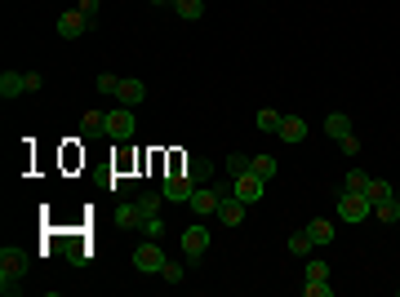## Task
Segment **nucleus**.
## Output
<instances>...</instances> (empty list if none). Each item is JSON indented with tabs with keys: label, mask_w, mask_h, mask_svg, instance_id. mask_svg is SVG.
Here are the masks:
<instances>
[{
	"label": "nucleus",
	"mask_w": 400,
	"mask_h": 297,
	"mask_svg": "<svg viewBox=\"0 0 400 297\" xmlns=\"http://www.w3.org/2000/svg\"><path fill=\"white\" fill-rule=\"evenodd\" d=\"M23 271H27V257L18 249H0V293L5 297L23 293Z\"/></svg>",
	"instance_id": "nucleus-1"
},
{
	"label": "nucleus",
	"mask_w": 400,
	"mask_h": 297,
	"mask_svg": "<svg viewBox=\"0 0 400 297\" xmlns=\"http://www.w3.org/2000/svg\"><path fill=\"white\" fill-rule=\"evenodd\" d=\"M196 187H200V182H196V173H191V169H178V173H170V177L160 182L165 200H174V204H187Z\"/></svg>",
	"instance_id": "nucleus-2"
},
{
	"label": "nucleus",
	"mask_w": 400,
	"mask_h": 297,
	"mask_svg": "<svg viewBox=\"0 0 400 297\" xmlns=\"http://www.w3.org/2000/svg\"><path fill=\"white\" fill-rule=\"evenodd\" d=\"M370 213H374V204L365 191H338V218L343 222H365Z\"/></svg>",
	"instance_id": "nucleus-3"
},
{
	"label": "nucleus",
	"mask_w": 400,
	"mask_h": 297,
	"mask_svg": "<svg viewBox=\"0 0 400 297\" xmlns=\"http://www.w3.org/2000/svg\"><path fill=\"white\" fill-rule=\"evenodd\" d=\"M165 249H160V240H143L138 249H133V267H138L143 275H160V267H165Z\"/></svg>",
	"instance_id": "nucleus-4"
},
{
	"label": "nucleus",
	"mask_w": 400,
	"mask_h": 297,
	"mask_svg": "<svg viewBox=\"0 0 400 297\" xmlns=\"http://www.w3.org/2000/svg\"><path fill=\"white\" fill-rule=\"evenodd\" d=\"M133 129H138V120H133V111H129V107L107 111V138H111V142H129V138H133Z\"/></svg>",
	"instance_id": "nucleus-5"
},
{
	"label": "nucleus",
	"mask_w": 400,
	"mask_h": 297,
	"mask_svg": "<svg viewBox=\"0 0 400 297\" xmlns=\"http://www.w3.org/2000/svg\"><path fill=\"white\" fill-rule=\"evenodd\" d=\"M262 195H267V177H258L254 169L236 177V200H245V204H258Z\"/></svg>",
	"instance_id": "nucleus-6"
},
{
	"label": "nucleus",
	"mask_w": 400,
	"mask_h": 297,
	"mask_svg": "<svg viewBox=\"0 0 400 297\" xmlns=\"http://www.w3.org/2000/svg\"><path fill=\"white\" fill-rule=\"evenodd\" d=\"M205 249H209V231L205 226H187V231H182V257H187V262H200Z\"/></svg>",
	"instance_id": "nucleus-7"
},
{
	"label": "nucleus",
	"mask_w": 400,
	"mask_h": 297,
	"mask_svg": "<svg viewBox=\"0 0 400 297\" xmlns=\"http://www.w3.org/2000/svg\"><path fill=\"white\" fill-rule=\"evenodd\" d=\"M89 27H94V18H85L80 9H72V13H62V18H58V36L62 40H80Z\"/></svg>",
	"instance_id": "nucleus-8"
},
{
	"label": "nucleus",
	"mask_w": 400,
	"mask_h": 297,
	"mask_svg": "<svg viewBox=\"0 0 400 297\" xmlns=\"http://www.w3.org/2000/svg\"><path fill=\"white\" fill-rule=\"evenodd\" d=\"M187 204H191L196 218H213V213H218V191H213V187H196Z\"/></svg>",
	"instance_id": "nucleus-9"
},
{
	"label": "nucleus",
	"mask_w": 400,
	"mask_h": 297,
	"mask_svg": "<svg viewBox=\"0 0 400 297\" xmlns=\"http://www.w3.org/2000/svg\"><path fill=\"white\" fill-rule=\"evenodd\" d=\"M245 209H249L245 200H236V195H223L213 218H223V226H240V222H245Z\"/></svg>",
	"instance_id": "nucleus-10"
},
{
	"label": "nucleus",
	"mask_w": 400,
	"mask_h": 297,
	"mask_svg": "<svg viewBox=\"0 0 400 297\" xmlns=\"http://www.w3.org/2000/svg\"><path fill=\"white\" fill-rule=\"evenodd\" d=\"M116 98H121V107H143L147 85H143V80H121V89H116Z\"/></svg>",
	"instance_id": "nucleus-11"
},
{
	"label": "nucleus",
	"mask_w": 400,
	"mask_h": 297,
	"mask_svg": "<svg viewBox=\"0 0 400 297\" xmlns=\"http://www.w3.org/2000/svg\"><path fill=\"white\" fill-rule=\"evenodd\" d=\"M347 134H352V115H347V111H333V115H325V138H333V142H338V138H347Z\"/></svg>",
	"instance_id": "nucleus-12"
},
{
	"label": "nucleus",
	"mask_w": 400,
	"mask_h": 297,
	"mask_svg": "<svg viewBox=\"0 0 400 297\" xmlns=\"http://www.w3.org/2000/svg\"><path fill=\"white\" fill-rule=\"evenodd\" d=\"M80 134L85 138H107V115L103 111H85L80 115Z\"/></svg>",
	"instance_id": "nucleus-13"
},
{
	"label": "nucleus",
	"mask_w": 400,
	"mask_h": 297,
	"mask_svg": "<svg viewBox=\"0 0 400 297\" xmlns=\"http://www.w3.org/2000/svg\"><path fill=\"white\" fill-rule=\"evenodd\" d=\"M307 235H311L316 249H329V244H333V226H329V218H311V222H307Z\"/></svg>",
	"instance_id": "nucleus-14"
},
{
	"label": "nucleus",
	"mask_w": 400,
	"mask_h": 297,
	"mask_svg": "<svg viewBox=\"0 0 400 297\" xmlns=\"http://www.w3.org/2000/svg\"><path fill=\"white\" fill-rule=\"evenodd\" d=\"M307 138V120L303 115H285L280 120V142H303Z\"/></svg>",
	"instance_id": "nucleus-15"
},
{
	"label": "nucleus",
	"mask_w": 400,
	"mask_h": 297,
	"mask_svg": "<svg viewBox=\"0 0 400 297\" xmlns=\"http://www.w3.org/2000/svg\"><path fill=\"white\" fill-rule=\"evenodd\" d=\"M27 93V71H5L0 76V98H18Z\"/></svg>",
	"instance_id": "nucleus-16"
},
{
	"label": "nucleus",
	"mask_w": 400,
	"mask_h": 297,
	"mask_svg": "<svg viewBox=\"0 0 400 297\" xmlns=\"http://www.w3.org/2000/svg\"><path fill=\"white\" fill-rule=\"evenodd\" d=\"M365 195H370V204H374V209H378V204H387V200H400L396 187H391V182H382V177H370V191H365Z\"/></svg>",
	"instance_id": "nucleus-17"
},
{
	"label": "nucleus",
	"mask_w": 400,
	"mask_h": 297,
	"mask_svg": "<svg viewBox=\"0 0 400 297\" xmlns=\"http://www.w3.org/2000/svg\"><path fill=\"white\" fill-rule=\"evenodd\" d=\"M138 222H143L138 204H116V226H121V231H138Z\"/></svg>",
	"instance_id": "nucleus-18"
},
{
	"label": "nucleus",
	"mask_w": 400,
	"mask_h": 297,
	"mask_svg": "<svg viewBox=\"0 0 400 297\" xmlns=\"http://www.w3.org/2000/svg\"><path fill=\"white\" fill-rule=\"evenodd\" d=\"M174 9H178V18H182V23L205 18V0H174Z\"/></svg>",
	"instance_id": "nucleus-19"
},
{
	"label": "nucleus",
	"mask_w": 400,
	"mask_h": 297,
	"mask_svg": "<svg viewBox=\"0 0 400 297\" xmlns=\"http://www.w3.org/2000/svg\"><path fill=\"white\" fill-rule=\"evenodd\" d=\"M311 249H316V244H311V235H307V226L289 235V253H294V257H303V262H307V257H311Z\"/></svg>",
	"instance_id": "nucleus-20"
},
{
	"label": "nucleus",
	"mask_w": 400,
	"mask_h": 297,
	"mask_svg": "<svg viewBox=\"0 0 400 297\" xmlns=\"http://www.w3.org/2000/svg\"><path fill=\"white\" fill-rule=\"evenodd\" d=\"M138 235H143V240H160V235H165L160 213H152V218H143V222H138Z\"/></svg>",
	"instance_id": "nucleus-21"
},
{
	"label": "nucleus",
	"mask_w": 400,
	"mask_h": 297,
	"mask_svg": "<svg viewBox=\"0 0 400 297\" xmlns=\"http://www.w3.org/2000/svg\"><path fill=\"white\" fill-rule=\"evenodd\" d=\"M280 120H285V115L272 111V107H262V111H258V129H262V134H280Z\"/></svg>",
	"instance_id": "nucleus-22"
},
{
	"label": "nucleus",
	"mask_w": 400,
	"mask_h": 297,
	"mask_svg": "<svg viewBox=\"0 0 400 297\" xmlns=\"http://www.w3.org/2000/svg\"><path fill=\"white\" fill-rule=\"evenodd\" d=\"M249 169H254L258 177H276L280 164H276V156H254V160H249Z\"/></svg>",
	"instance_id": "nucleus-23"
},
{
	"label": "nucleus",
	"mask_w": 400,
	"mask_h": 297,
	"mask_svg": "<svg viewBox=\"0 0 400 297\" xmlns=\"http://www.w3.org/2000/svg\"><path fill=\"white\" fill-rule=\"evenodd\" d=\"M374 218H378V222H387V226H396V222H400V200L378 204V209H374Z\"/></svg>",
	"instance_id": "nucleus-24"
},
{
	"label": "nucleus",
	"mask_w": 400,
	"mask_h": 297,
	"mask_svg": "<svg viewBox=\"0 0 400 297\" xmlns=\"http://www.w3.org/2000/svg\"><path fill=\"white\" fill-rule=\"evenodd\" d=\"M343 191H370V177H365V169H352L343 177Z\"/></svg>",
	"instance_id": "nucleus-25"
},
{
	"label": "nucleus",
	"mask_w": 400,
	"mask_h": 297,
	"mask_svg": "<svg viewBox=\"0 0 400 297\" xmlns=\"http://www.w3.org/2000/svg\"><path fill=\"white\" fill-rule=\"evenodd\" d=\"M94 89H98V93H116V89H121V76H111V71H103V76L94 80Z\"/></svg>",
	"instance_id": "nucleus-26"
},
{
	"label": "nucleus",
	"mask_w": 400,
	"mask_h": 297,
	"mask_svg": "<svg viewBox=\"0 0 400 297\" xmlns=\"http://www.w3.org/2000/svg\"><path fill=\"white\" fill-rule=\"evenodd\" d=\"M160 279H165V284H182V262H165Z\"/></svg>",
	"instance_id": "nucleus-27"
},
{
	"label": "nucleus",
	"mask_w": 400,
	"mask_h": 297,
	"mask_svg": "<svg viewBox=\"0 0 400 297\" xmlns=\"http://www.w3.org/2000/svg\"><path fill=\"white\" fill-rule=\"evenodd\" d=\"M249 160H254V156H227V173H231V177L249 173Z\"/></svg>",
	"instance_id": "nucleus-28"
},
{
	"label": "nucleus",
	"mask_w": 400,
	"mask_h": 297,
	"mask_svg": "<svg viewBox=\"0 0 400 297\" xmlns=\"http://www.w3.org/2000/svg\"><path fill=\"white\" fill-rule=\"evenodd\" d=\"M307 279H329V262H321V257H307Z\"/></svg>",
	"instance_id": "nucleus-29"
},
{
	"label": "nucleus",
	"mask_w": 400,
	"mask_h": 297,
	"mask_svg": "<svg viewBox=\"0 0 400 297\" xmlns=\"http://www.w3.org/2000/svg\"><path fill=\"white\" fill-rule=\"evenodd\" d=\"M187 169L196 173V182H205V177L213 173V164H209V160H187Z\"/></svg>",
	"instance_id": "nucleus-30"
},
{
	"label": "nucleus",
	"mask_w": 400,
	"mask_h": 297,
	"mask_svg": "<svg viewBox=\"0 0 400 297\" xmlns=\"http://www.w3.org/2000/svg\"><path fill=\"white\" fill-rule=\"evenodd\" d=\"M307 297H329V284L325 279H307Z\"/></svg>",
	"instance_id": "nucleus-31"
},
{
	"label": "nucleus",
	"mask_w": 400,
	"mask_h": 297,
	"mask_svg": "<svg viewBox=\"0 0 400 297\" xmlns=\"http://www.w3.org/2000/svg\"><path fill=\"white\" fill-rule=\"evenodd\" d=\"M45 89V76L40 71H27V93H40Z\"/></svg>",
	"instance_id": "nucleus-32"
},
{
	"label": "nucleus",
	"mask_w": 400,
	"mask_h": 297,
	"mask_svg": "<svg viewBox=\"0 0 400 297\" xmlns=\"http://www.w3.org/2000/svg\"><path fill=\"white\" fill-rule=\"evenodd\" d=\"M338 146H343L347 156H356V151H360V138H356V134H347V138H338Z\"/></svg>",
	"instance_id": "nucleus-33"
},
{
	"label": "nucleus",
	"mask_w": 400,
	"mask_h": 297,
	"mask_svg": "<svg viewBox=\"0 0 400 297\" xmlns=\"http://www.w3.org/2000/svg\"><path fill=\"white\" fill-rule=\"evenodd\" d=\"M98 5H103V0H80V13H85V18H94V23H98Z\"/></svg>",
	"instance_id": "nucleus-34"
},
{
	"label": "nucleus",
	"mask_w": 400,
	"mask_h": 297,
	"mask_svg": "<svg viewBox=\"0 0 400 297\" xmlns=\"http://www.w3.org/2000/svg\"><path fill=\"white\" fill-rule=\"evenodd\" d=\"M152 5H174V0H152Z\"/></svg>",
	"instance_id": "nucleus-35"
}]
</instances>
